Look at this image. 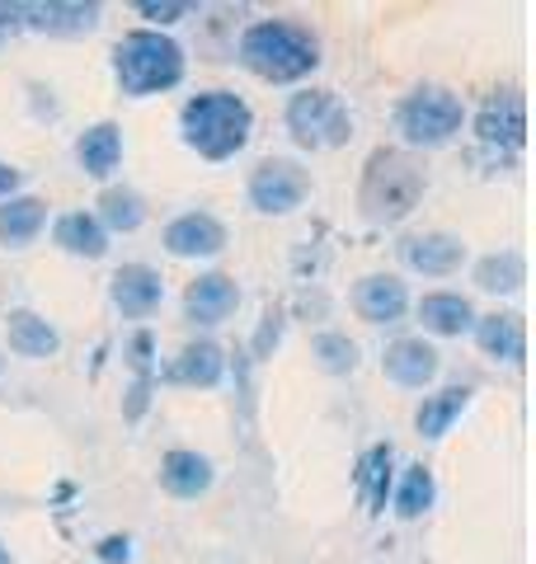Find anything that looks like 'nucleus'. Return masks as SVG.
<instances>
[{
  "label": "nucleus",
  "mask_w": 536,
  "mask_h": 564,
  "mask_svg": "<svg viewBox=\"0 0 536 564\" xmlns=\"http://www.w3.org/2000/svg\"><path fill=\"white\" fill-rule=\"evenodd\" d=\"M236 57L245 70H255L268 85H292V80H307L320 66V39L311 33V24L274 14V20H255L240 33Z\"/></svg>",
  "instance_id": "1"
},
{
  "label": "nucleus",
  "mask_w": 536,
  "mask_h": 564,
  "mask_svg": "<svg viewBox=\"0 0 536 564\" xmlns=\"http://www.w3.org/2000/svg\"><path fill=\"white\" fill-rule=\"evenodd\" d=\"M179 132H184V147L199 151L203 161H231L255 137V113H249V104L240 95L203 90L179 109Z\"/></svg>",
  "instance_id": "2"
},
{
  "label": "nucleus",
  "mask_w": 536,
  "mask_h": 564,
  "mask_svg": "<svg viewBox=\"0 0 536 564\" xmlns=\"http://www.w3.org/2000/svg\"><path fill=\"white\" fill-rule=\"evenodd\" d=\"M114 80L122 95L151 99L184 80V47L160 29H132L114 47Z\"/></svg>",
  "instance_id": "3"
},
{
  "label": "nucleus",
  "mask_w": 536,
  "mask_h": 564,
  "mask_svg": "<svg viewBox=\"0 0 536 564\" xmlns=\"http://www.w3.org/2000/svg\"><path fill=\"white\" fill-rule=\"evenodd\" d=\"M424 170L419 161H409L405 151H372V161L363 170V188H357V203H363V212L372 221H400L409 217V212L419 207L424 198Z\"/></svg>",
  "instance_id": "4"
},
{
  "label": "nucleus",
  "mask_w": 536,
  "mask_h": 564,
  "mask_svg": "<svg viewBox=\"0 0 536 564\" xmlns=\"http://www.w3.org/2000/svg\"><path fill=\"white\" fill-rule=\"evenodd\" d=\"M396 128L405 137V147H419V151H438L447 147L461 128H467V104L461 95H452L447 85H419L409 90L396 109Z\"/></svg>",
  "instance_id": "5"
},
{
  "label": "nucleus",
  "mask_w": 536,
  "mask_h": 564,
  "mask_svg": "<svg viewBox=\"0 0 536 564\" xmlns=\"http://www.w3.org/2000/svg\"><path fill=\"white\" fill-rule=\"evenodd\" d=\"M282 122L301 151H334L353 137V113L344 109V99L334 90H301L288 99Z\"/></svg>",
  "instance_id": "6"
},
{
  "label": "nucleus",
  "mask_w": 536,
  "mask_h": 564,
  "mask_svg": "<svg viewBox=\"0 0 536 564\" xmlns=\"http://www.w3.org/2000/svg\"><path fill=\"white\" fill-rule=\"evenodd\" d=\"M245 198L255 212H264V217H288V212H297L311 198V174L297 161H288V155H268V161H259L255 174H249Z\"/></svg>",
  "instance_id": "7"
},
{
  "label": "nucleus",
  "mask_w": 536,
  "mask_h": 564,
  "mask_svg": "<svg viewBox=\"0 0 536 564\" xmlns=\"http://www.w3.org/2000/svg\"><path fill=\"white\" fill-rule=\"evenodd\" d=\"M475 137L485 141L490 151H523L527 141V109H523V95L504 90V95H490L485 109L475 118Z\"/></svg>",
  "instance_id": "8"
},
{
  "label": "nucleus",
  "mask_w": 536,
  "mask_h": 564,
  "mask_svg": "<svg viewBox=\"0 0 536 564\" xmlns=\"http://www.w3.org/2000/svg\"><path fill=\"white\" fill-rule=\"evenodd\" d=\"M109 302L118 306V315H128V321H147V315H156L160 302H165V282H160L151 263H122L109 278Z\"/></svg>",
  "instance_id": "9"
},
{
  "label": "nucleus",
  "mask_w": 536,
  "mask_h": 564,
  "mask_svg": "<svg viewBox=\"0 0 536 564\" xmlns=\"http://www.w3.org/2000/svg\"><path fill=\"white\" fill-rule=\"evenodd\" d=\"M382 372L390 386H400V391H424V386H433V377L442 372V352L428 339H396L382 352Z\"/></svg>",
  "instance_id": "10"
},
{
  "label": "nucleus",
  "mask_w": 536,
  "mask_h": 564,
  "mask_svg": "<svg viewBox=\"0 0 536 564\" xmlns=\"http://www.w3.org/2000/svg\"><path fill=\"white\" fill-rule=\"evenodd\" d=\"M236 306H240V282L231 273H203V278H193L184 292V315L203 329L226 325L231 315H236Z\"/></svg>",
  "instance_id": "11"
},
{
  "label": "nucleus",
  "mask_w": 536,
  "mask_h": 564,
  "mask_svg": "<svg viewBox=\"0 0 536 564\" xmlns=\"http://www.w3.org/2000/svg\"><path fill=\"white\" fill-rule=\"evenodd\" d=\"M400 259L409 273H424V278H452L461 263H467V245L461 236H447V231H424V236H405L400 240Z\"/></svg>",
  "instance_id": "12"
},
{
  "label": "nucleus",
  "mask_w": 536,
  "mask_h": 564,
  "mask_svg": "<svg viewBox=\"0 0 536 564\" xmlns=\"http://www.w3.org/2000/svg\"><path fill=\"white\" fill-rule=\"evenodd\" d=\"M353 311L363 315L367 325H396L409 311V288L396 273H367V278H357V288H353Z\"/></svg>",
  "instance_id": "13"
},
{
  "label": "nucleus",
  "mask_w": 536,
  "mask_h": 564,
  "mask_svg": "<svg viewBox=\"0 0 536 564\" xmlns=\"http://www.w3.org/2000/svg\"><path fill=\"white\" fill-rule=\"evenodd\" d=\"M165 250L174 259H212L226 250V226L212 212H184L165 226Z\"/></svg>",
  "instance_id": "14"
},
{
  "label": "nucleus",
  "mask_w": 536,
  "mask_h": 564,
  "mask_svg": "<svg viewBox=\"0 0 536 564\" xmlns=\"http://www.w3.org/2000/svg\"><path fill=\"white\" fill-rule=\"evenodd\" d=\"M217 480V466H212V456L193 452V447H174L160 456V489L174 494V499H203Z\"/></svg>",
  "instance_id": "15"
},
{
  "label": "nucleus",
  "mask_w": 536,
  "mask_h": 564,
  "mask_svg": "<svg viewBox=\"0 0 536 564\" xmlns=\"http://www.w3.org/2000/svg\"><path fill=\"white\" fill-rule=\"evenodd\" d=\"M99 6H66V0H52V6H20V24L52 33V39H81V33L99 29Z\"/></svg>",
  "instance_id": "16"
},
{
  "label": "nucleus",
  "mask_w": 536,
  "mask_h": 564,
  "mask_svg": "<svg viewBox=\"0 0 536 564\" xmlns=\"http://www.w3.org/2000/svg\"><path fill=\"white\" fill-rule=\"evenodd\" d=\"M471 334H475L480 352L494 362H523L527 358V325H523V315H513V311L475 315Z\"/></svg>",
  "instance_id": "17"
},
{
  "label": "nucleus",
  "mask_w": 536,
  "mask_h": 564,
  "mask_svg": "<svg viewBox=\"0 0 536 564\" xmlns=\"http://www.w3.org/2000/svg\"><path fill=\"white\" fill-rule=\"evenodd\" d=\"M419 325L428 334H438V339H461L475 325V302L467 292H424Z\"/></svg>",
  "instance_id": "18"
},
{
  "label": "nucleus",
  "mask_w": 536,
  "mask_h": 564,
  "mask_svg": "<svg viewBox=\"0 0 536 564\" xmlns=\"http://www.w3.org/2000/svg\"><path fill=\"white\" fill-rule=\"evenodd\" d=\"M76 165L89 180H109L122 165V128L118 122H95L76 137Z\"/></svg>",
  "instance_id": "19"
},
{
  "label": "nucleus",
  "mask_w": 536,
  "mask_h": 564,
  "mask_svg": "<svg viewBox=\"0 0 536 564\" xmlns=\"http://www.w3.org/2000/svg\"><path fill=\"white\" fill-rule=\"evenodd\" d=\"M47 226V203L33 198V193H14V198L0 203V245L6 250H24L43 236Z\"/></svg>",
  "instance_id": "20"
},
{
  "label": "nucleus",
  "mask_w": 536,
  "mask_h": 564,
  "mask_svg": "<svg viewBox=\"0 0 536 564\" xmlns=\"http://www.w3.org/2000/svg\"><path fill=\"white\" fill-rule=\"evenodd\" d=\"M226 377V352L212 344V339H193L179 348V358L170 367V381L179 386H199V391H212V386H222Z\"/></svg>",
  "instance_id": "21"
},
{
  "label": "nucleus",
  "mask_w": 536,
  "mask_h": 564,
  "mask_svg": "<svg viewBox=\"0 0 536 564\" xmlns=\"http://www.w3.org/2000/svg\"><path fill=\"white\" fill-rule=\"evenodd\" d=\"M467 404H471V386H442V391L424 395V400H419V410H415V429H419V437H428V443L447 437V433H452V423L467 414Z\"/></svg>",
  "instance_id": "22"
},
{
  "label": "nucleus",
  "mask_w": 536,
  "mask_h": 564,
  "mask_svg": "<svg viewBox=\"0 0 536 564\" xmlns=\"http://www.w3.org/2000/svg\"><path fill=\"white\" fill-rule=\"evenodd\" d=\"M52 240L76 259H104L109 254V231L99 226L95 212H62L57 226H52Z\"/></svg>",
  "instance_id": "23"
},
{
  "label": "nucleus",
  "mask_w": 536,
  "mask_h": 564,
  "mask_svg": "<svg viewBox=\"0 0 536 564\" xmlns=\"http://www.w3.org/2000/svg\"><path fill=\"white\" fill-rule=\"evenodd\" d=\"M6 339H10V348L20 352V358H33V362H43V358H52V352L62 348V334L52 329L39 311H10L6 315Z\"/></svg>",
  "instance_id": "24"
},
{
  "label": "nucleus",
  "mask_w": 536,
  "mask_h": 564,
  "mask_svg": "<svg viewBox=\"0 0 536 564\" xmlns=\"http://www.w3.org/2000/svg\"><path fill=\"white\" fill-rule=\"evenodd\" d=\"M99 212V226L104 231H118V236H132V231H141V221H147V198H141L137 188H104L99 193V203H95Z\"/></svg>",
  "instance_id": "25"
},
{
  "label": "nucleus",
  "mask_w": 536,
  "mask_h": 564,
  "mask_svg": "<svg viewBox=\"0 0 536 564\" xmlns=\"http://www.w3.org/2000/svg\"><path fill=\"white\" fill-rule=\"evenodd\" d=\"M527 282V263L517 250H499V254H485L475 263V288L480 292H494V296H508Z\"/></svg>",
  "instance_id": "26"
},
{
  "label": "nucleus",
  "mask_w": 536,
  "mask_h": 564,
  "mask_svg": "<svg viewBox=\"0 0 536 564\" xmlns=\"http://www.w3.org/2000/svg\"><path fill=\"white\" fill-rule=\"evenodd\" d=\"M433 499H438L433 470H428V466H405L400 489H396V518L415 522V518H424L428 508H433Z\"/></svg>",
  "instance_id": "27"
},
{
  "label": "nucleus",
  "mask_w": 536,
  "mask_h": 564,
  "mask_svg": "<svg viewBox=\"0 0 536 564\" xmlns=\"http://www.w3.org/2000/svg\"><path fill=\"white\" fill-rule=\"evenodd\" d=\"M315 362H320V372H330V377H349L353 367H357V344L349 339V334H339V329H325V334H315Z\"/></svg>",
  "instance_id": "28"
},
{
  "label": "nucleus",
  "mask_w": 536,
  "mask_h": 564,
  "mask_svg": "<svg viewBox=\"0 0 536 564\" xmlns=\"http://www.w3.org/2000/svg\"><path fill=\"white\" fill-rule=\"evenodd\" d=\"M137 14L141 20H156V24H174V20H184V14H193V6H184V0H165V6H160V0H141L137 6Z\"/></svg>",
  "instance_id": "29"
},
{
  "label": "nucleus",
  "mask_w": 536,
  "mask_h": 564,
  "mask_svg": "<svg viewBox=\"0 0 536 564\" xmlns=\"http://www.w3.org/2000/svg\"><path fill=\"white\" fill-rule=\"evenodd\" d=\"M20 184H24V174L14 170L10 161H0V203L14 198V193H20Z\"/></svg>",
  "instance_id": "30"
},
{
  "label": "nucleus",
  "mask_w": 536,
  "mask_h": 564,
  "mask_svg": "<svg viewBox=\"0 0 536 564\" xmlns=\"http://www.w3.org/2000/svg\"><path fill=\"white\" fill-rule=\"evenodd\" d=\"M0 564H10V551H6V545H0Z\"/></svg>",
  "instance_id": "31"
},
{
  "label": "nucleus",
  "mask_w": 536,
  "mask_h": 564,
  "mask_svg": "<svg viewBox=\"0 0 536 564\" xmlns=\"http://www.w3.org/2000/svg\"><path fill=\"white\" fill-rule=\"evenodd\" d=\"M0 367H6V358H0Z\"/></svg>",
  "instance_id": "32"
}]
</instances>
